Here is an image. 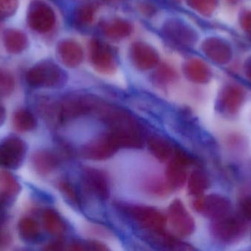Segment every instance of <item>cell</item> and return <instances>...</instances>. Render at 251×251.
<instances>
[{
	"label": "cell",
	"instance_id": "obj_25",
	"mask_svg": "<svg viewBox=\"0 0 251 251\" xmlns=\"http://www.w3.org/2000/svg\"><path fill=\"white\" fill-rule=\"evenodd\" d=\"M41 220L46 231L54 237H61L66 231V223L54 209H45L43 212Z\"/></svg>",
	"mask_w": 251,
	"mask_h": 251
},
{
	"label": "cell",
	"instance_id": "obj_34",
	"mask_svg": "<svg viewBox=\"0 0 251 251\" xmlns=\"http://www.w3.org/2000/svg\"><path fill=\"white\" fill-rule=\"evenodd\" d=\"M177 74L168 65H162L154 74L155 82L159 85H165L171 84L176 80Z\"/></svg>",
	"mask_w": 251,
	"mask_h": 251
},
{
	"label": "cell",
	"instance_id": "obj_45",
	"mask_svg": "<svg viewBox=\"0 0 251 251\" xmlns=\"http://www.w3.org/2000/svg\"><path fill=\"white\" fill-rule=\"evenodd\" d=\"M246 74H247L248 77L251 81V60L247 65V67H246Z\"/></svg>",
	"mask_w": 251,
	"mask_h": 251
},
{
	"label": "cell",
	"instance_id": "obj_8",
	"mask_svg": "<svg viewBox=\"0 0 251 251\" xmlns=\"http://www.w3.org/2000/svg\"><path fill=\"white\" fill-rule=\"evenodd\" d=\"M127 215L148 231L164 230L166 223L165 215L155 208L131 205L124 209Z\"/></svg>",
	"mask_w": 251,
	"mask_h": 251
},
{
	"label": "cell",
	"instance_id": "obj_6",
	"mask_svg": "<svg viewBox=\"0 0 251 251\" xmlns=\"http://www.w3.org/2000/svg\"><path fill=\"white\" fill-rule=\"evenodd\" d=\"M101 103L88 97H69L59 103L60 116L63 124L71 119L97 113Z\"/></svg>",
	"mask_w": 251,
	"mask_h": 251
},
{
	"label": "cell",
	"instance_id": "obj_3",
	"mask_svg": "<svg viewBox=\"0 0 251 251\" xmlns=\"http://www.w3.org/2000/svg\"><path fill=\"white\" fill-rule=\"evenodd\" d=\"M65 80L63 70L50 60L36 63L26 74V83L33 88H57L64 84Z\"/></svg>",
	"mask_w": 251,
	"mask_h": 251
},
{
	"label": "cell",
	"instance_id": "obj_38",
	"mask_svg": "<svg viewBox=\"0 0 251 251\" xmlns=\"http://www.w3.org/2000/svg\"><path fill=\"white\" fill-rule=\"evenodd\" d=\"M240 209L243 218L248 221H251V195L248 196L242 200Z\"/></svg>",
	"mask_w": 251,
	"mask_h": 251
},
{
	"label": "cell",
	"instance_id": "obj_11",
	"mask_svg": "<svg viewBox=\"0 0 251 251\" xmlns=\"http://www.w3.org/2000/svg\"><path fill=\"white\" fill-rule=\"evenodd\" d=\"M246 99L244 91L235 85L224 87L217 100V109L227 117L237 116Z\"/></svg>",
	"mask_w": 251,
	"mask_h": 251
},
{
	"label": "cell",
	"instance_id": "obj_30",
	"mask_svg": "<svg viewBox=\"0 0 251 251\" xmlns=\"http://www.w3.org/2000/svg\"><path fill=\"white\" fill-rule=\"evenodd\" d=\"M104 34L113 39L126 38L132 32V27L127 21L115 19L110 21L104 26Z\"/></svg>",
	"mask_w": 251,
	"mask_h": 251
},
{
	"label": "cell",
	"instance_id": "obj_19",
	"mask_svg": "<svg viewBox=\"0 0 251 251\" xmlns=\"http://www.w3.org/2000/svg\"><path fill=\"white\" fill-rule=\"evenodd\" d=\"M22 187L14 175L6 170H0V197L6 206L14 202Z\"/></svg>",
	"mask_w": 251,
	"mask_h": 251
},
{
	"label": "cell",
	"instance_id": "obj_15",
	"mask_svg": "<svg viewBox=\"0 0 251 251\" xmlns=\"http://www.w3.org/2000/svg\"><path fill=\"white\" fill-rule=\"evenodd\" d=\"M202 50L209 59L219 64H225L231 60L232 51L228 43L218 38H209L202 44Z\"/></svg>",
	"mask_w": 251,
	"mask_h": 251
},
{
	"label": "cell",
	"instance_id": "obj_4",
	"mask_svg": "<svg viewBox=\"0 0 251 251\" xmlns=\"http://www.w3.org/2000/svg\"><path fill=\"white\" fill-rule=\"evenodd\" d=\"M26 22L32 30L38 33H47L55 26V13L47 3L33 0L28 6Z\"/></svg>",
	"mask_w": 251,
	"mask_h": 251
},
{
	"label": "cell",
	"instance_id": "obj_42",
	"mask_svg": "<svg viewBox=\"0 0 251 251\" xmlns=\"http://www.w3.org/2000/svg\"><path fill=\"white\" fill-rule=\"evenodd\" d=\"M64 249V243L60 240L52 242L46 246L44 250L47 251H61Z\"/></svg>",
	"mask_w": 251,
	"mask_h": 251
},
{
	"label": "cell",
	"instance_id": "obj_26",
	"mask_svg": "<svg viewBox=\"0 0 251 251\" xmlns=\"http://www.w3.org/2000/svg\"><path fill=\"white\" fill-rule=\"evenodd\" d=\"M38 111L43 119L50 126L55 128L63 124L59 103L48 99H41L38 103Z\"/></svg>",
	"mask_w": 251,
	"mask_h": 251
},
{
	"label": "cell",
	"instance_id": "obj_10",
	"mask_svg": "<svg viewBox=\"0 0 251 251\" xmlns=\"http://www.w3.org/2000/svg\"><path fill=\"white\" fill-rule=\"evenodd\" d=\"M168 220L173 231L179 237H187L194 232V219L184 206V203L176 199L168 209Z\"/></svg>",
	"mask_w": 251,
	"mask_h": 251
},
{
	"label": "cell",
	"instance_id": "obj_16",
	"mask_svg": "<svg viewBox=\"0 0 251 251\" xmlns=\"http://www.w3.org/2000/svg\"><path fill=\"white\" fill-rule=\"evenodd\" d=\"M57 54L62 63L69 68L77 67L83 60L82 47L73 40H63L57 46Z\"/></svg>",
	"mask_w": 251,
	"mask_h": 251
},
{
	"label": "cell",
	"instance_id": "obj_13",
	"mask_svg": "<svg viewBox=\"0 0 251 251\" xmlns=\"http://www.w3.org/2000/svg\"><path fill=\"white\" fill-rule=\"evenodd\" d=\"M82 181L87 188L99 198L107 200L110 197V181L107 174L99 169L85 167L82 170Z\"/></svg>",
	"mask_w": 251,
	"mask_h": 251
},
{
	"label": "cell",
	"instance_id": "obj_22",
	"mask_svg": "<svg viewBox=\"0 0 251 251\" xmlns=\"http://www.w3.org/2000/svg\"><path fill=\"white\" fill-rule=\"evenodd\" d=\"M149 151L159 162H166L173 157L174 148L166 139L159 136H153L148 139Z\"/></svg>",
	"mask_w": 251,
	"mask_h": 251
},
{
	"label": "cell",
	"instance_id": "obj_18",
	"mask_svg": "<svg viewBox=\"0 0 251 251\" xmlns=\"http://www.w3.org/2000/svg\"><path fill=\"white\" fill-rule=\"evenodd\" d=\"M164 32H165V35L172 41L182 45H192L194 44L196 40V35L194 31L192 30L184 24L180 23L176 21L168 22L165 25Z\"/></svg>",
	"mask_w": 251,
	"mask_h": 251
},
{
	"label": "cell",
	"instance_id": "obj_17",
	"mask_svg": "<svg viewBox=\"0 0 251 251\" xmlns=\"http://www.w3.org/2000/svg\"><path fill=\"white\" fill-rule=\"evenodd\" d=\"M32 163L37 173L41 175H47L58 167L60 164V159L53 152L41 150L33 153Z\"/></svg>",
	"mask_w": 251,
	"mask_h": 251
},
{
	"label": "cell",
	"instance_id": "obj_24",
	"mask_svg": "<svg viewBox=\"0 0 251 251\" xmlns=\"http://www.w3.org/2000/svg\"><path fill=\"white\" fill-rule=\"evenodd\" d=\"M151 234L150 239L154 242L155 244L164 248L167 250L171 251H192L194 248L190 245L178 240V239L167 234L164 230L159 231H149Z\"/></svg>",
	"mask_w": 251,
	"mask_h": 251
},
{
	"label": "cell",
	"instance_id": "obj_35",
	"mask_svg": "<svg viewBox=\"0 0 251 251\" xmlns=\"http://www.w3.org/2000/svg\"><path fill=\"white\" fill-rule=\"evenodd\" d=\"M15 81L10 72L0 69V97H7L14 91Z\"/></svg>",
	"mask_w": 251,
	"mask_h": 251
},
{
	"label": "cell",
	"instance_id": "obj_29",
	"mask_svg": "<svg viewBox=\"0 0 251 251\" xmlns=\"http://www.w3.org/2000/svg\"><path fill=\"white\" fill-rule=\"evenodd\" d=\"M210 185L209 178L203 171L196 169L190 174L188 180V192L195 197L203 195Z\"/></svg>",
	"mask_w": 251,
	"mask_h": 251
},
{
	"label": "cell",
	"instance_id": "obj_41",
	"mask_svg": "<svg viewBox=\"0 0 251 251\" xmlns=\"http://www.w3.org/2000/svg\"><path fill=\"white\" fill-rule=\"evenodd\" d=\"M86 250L105 251H108V249L102 243L97 241H89L85 245Z\"/></svg>",
	"mask_w": 251,
	"mask_h": 251
},
{
	"label": "cell",
	"instance_id": "obj_7",
	"mask_svg": "<svg viewBox=\"0 0 251 251\" xmlns=\"http://www.w3.org/2000/svg\"><path fill=\"white\" fill-rule=\"evenodd\" d=\"M193 207L199 213L215 221L231 214V203L224 196L212 194L196 197L193 202Z\"/></svg>",
	"mask_w": 251,
	"mask_h": 251
},
{
	"label": "cell",
	"instance_id": "obj_14",
	"mask_svg": "<svg viewBox=\"0 0 251 251\" xmlns=\"http://www.w3.org/2000/svg\"><path fill=\"white\" fill-rule=\"evenodd\" d=\"M130 54L134 66L140 70L152 69L159 62V56L156 50L146 43H134L131 45Z\"/></svg>",
	"mask_w": 251,
	"mask_h": 251
},
{
	"label": "cell",
	"instance_id": "obj_43",
	"mask_svg": "<svg viewBox=\"0 0 251 251\" xmlns=\"http://www.w3.org/2000/svg\"><path fill=\"white\" fill-rule=\"evenodd\" d=\"M7 207L5 204H4L3 200H1V197H0V225L5 221L6 218V212H5V208Z\"/></svg>",
	"mask_w": 251,
	"mask_h": 251
},
{
	"label": "cell",
	"instance_id": "obj_31",
	"mask_svg": "<svg viewBox=\"0 0 251 251\" xmlns=\"http://www.w3.org/2000/svg\"><path fill=\"white\" fill-rule=\"evenodd\" d=\"M96 10V6L91 3L79 6L75 13V22L80 26L90 25L95 17Z\"/></svg>",
	"mask_w": 251,
	"mask_h": 251
},
{
	"label": "cell",
	"instance_id": "obj_33",
	"mask_svg": "<svg viewBox=\"0 0 251 251\" xmlns=\"http://www.w3.org/2000/svg\"><path fill=\"white\" fill-rule=\"evenodd\" d=\"M217 3V0H187V4L191 8L205 16H209L215 11Z\"/></svg>",
	"mask_w": 251,
	"mask_h": 251
},
{
	"label": "cell",
	"instance_id": "obj_40",
	"mask_svg": "<svg viewBox=\"0 0 251 251\" xmlns=\"http://www.w3.org/2000/svg\"><path fill=\"white\" fill-rule=\"evenodd\" d=\"M139 8H140V12L146 16H149L155 13L154 6L151 4L150 2L143 1L139 4Z\"/></svg>",
	"mask_w": 251,
	"mask_h": 251
},
{
	"label": "cell",
	"instance_id": "obj_28",
	"mask_svg": "<svg viewBox=\"0 0 251 251\" xmlns=\"http://www.w3.org/2000/svg\"><path fill=\"white\" fill-rule=\"evenodd\" d=\"M13 125L19 132H30L36 128L37 119L33 113L27 109H19L13 113Z\"/></svg>",
	"mask_w": 251,
	"mask_h": 251
},
{
	"label": "cell",
	"instance_id": "obj_23",
	"mask_svg": "<svg viewBox=\"0 0 251 251\" xmlns=\"http://www.w3.org/2000/svg\"><path fill=\"white\" fill-rule=\"evenodd\" d=\"M185 165L173 158L167 167L166 181L171 190L182 188L187 181V175Z\"/></svg>",
	"mask_w": 251,
	"mask_h": 251
},
{
	"label": "cell",
	"instance_id": "obj_32",
	"mask_svg": "<svg viewBox=\"0 0 251 251\" xmlns=\"http://www.w3.org/2000/svg\"><path fill=\"white\" fill-rule=\"evenodd\" d=\"M144 187L146 193L156 197H165L168 195L171 190L168 183L163 182L162 180L156 178L146 181Z\"/></svg>",
	"mask_w": 251,
	"mask_h": 251
},
{
	"label": "cell",
	"instance_id": "obj_2",
	"mask_svg": "<svg viewBox=\"0 0 251 251\" xmlns=\"http://www.w3.org/2000/svg\"><path fill=\"white\" fill-rule=\"evenodd\" d=\"M248 231L243 217L231 214L221 219L212 221L210 232L212 237L224 244H235L243 240Z\"/></svg>",
	"mask_w": 251,
	"mask_h": 251
},
{
	"label": "cell",
	"instance_id": "obj_36",
	"mask_svg": "<svg viewBox=\"0 0 251 251\" xmlns=\"http://www.w3.org/2000/svg\"><path fill=\"white\" fill-rule=\"evenodd\" d=\"M57 187L63 195L72 204L78 206L79 204V197L74 186L66 180H62L57 184Z\"/></svg>",
	"mask_w": 251,
	"mask_h": 251
},
{
	"label": "cell",
	"instance_id": "obj_20",
	"mask_svg": "<svg viewBox=\"0 0 251 251\" xmlns=\"http://www.w3.org/2000/svg\"><path fill=\"white\" fill-rule=\"evenodd\" d=\"M3 44L7 53L17 55L27 48L29 40L27 35L19 29H7L3 34Z\"/></svg>",
	"mask_w": 251,
	"mask_h": 251
},
{
	"label": "cell",
	"instance_id": "obj_21",
	"mask_svg": "<svg viewBox=\"0 0 251 251\" xmlns=\"http://www.w3.org/2000/svg\"><path fill=\"white\" fill-rule=\"evenodd\" d=\"M184 72L187 79L196 84H206L211 78L210 69L200 59L192 58L187 60L184 64Z\"/></svg>",
	"mask_w": 251,
	"mask_h": 251
},
{
	"label": "cell",
	"instance_id": "obj_1",
	"mask_svg": "<svg viewBox=\"0 0 251 251\" xmlns=\"http://www.w3.org/2000/svg\"><path fill=\"white\" fill-rule=\"evenodd\" d=\"M97 114L107 124L121 148L139 149L143 147L144 141L140 125L128 112L101 104Z\"/></svg>",
	"mask_w": 251,
	"mask_h": 251
},
{
	"label": "cell",
	"instance_id": "obj_44",
	"mask_svg": "<svg viewBox=\"0 0 251 251\" xmlns=\"http://www.w3.org/2000/svg\"><path fill=\"white\" fill-rule=\"evenodd\" d=\"M5 110H4V109L2 106H0V127H1V125H3V123H4V120H5Z\"/></svg>",
	"mask_w": 251,
	"mask_h": 251
},
{
	"label": "cell",
	"instance_id": "obj_27",
	"mask_svg": "<svg viewBox=\"0 0 251 251\" xmlns=\"http://www.w3.org/2000/svg\"><path fill=\"white\" fill-rule=\"evenodd\" d=\"M18 231L21 238L29 243L38 241L41 235L39 224L30 217H25L19 221Z\"/></svg>",
	"mask_w": 251,
	"mask_h": 251
},
{
	"label": "cell",
	"instance_id": "obj_37",
	"mask_svg": "<svg viewBox=\"0 0 251 251\" xmlns=\"http://www.w3.org/2000/svg\"><path fill=\"white\" fill-rule=\"evenodd\" d=\"M19 7V0H0V18L11 17Z\"/></svg>",
	"mask_w": 251,
	"mask_h": 251
},
{
	"label": "cell",
	"instance_id": "obj_12",
	"mask_svg": "<svg viewBox=\"0 0 251 251\" xmlns=\"http://www.w3.org/2000/svg\"><path fill=\"white\" fill-rule=\"evenodd\" d=\"M90 60L96 70L104 75H111L116 71L114 56L106 44L97 39L90 44Z\"/></svg>",
	"mask_w": 251,
	"mask_h": 251
},
{
	"label": "cell",
	"instance_id": "obj_5",
	"mask_svg": "<svg viewBox=\"0 0 251 251\" xmlns=\"http://www.w3.org/2000/svg\"><path fill=\"white\" fill-rule=\"evenodd\" d=\"M27 145L22 139L15 136L6 137L0 142V167L17 169L23 165Z\"/></svg>",
	"mask_w": 251,
	"mask_h": 251
},
{
	"label": "cell",
	"instance_id": "obj_9",
	"mask_svg": "<svg viewBox=\"0 0 251 251\" xmlns=\"http://www.w3.org/2000/svg\"><path fill=\"white\" fill-rule=\"evenodd\" d=\"M120 148L117 140L109 131L85 144L82 149V154L89 160L103 161L111 158Z\"/></svg>",
	"mask_w": 251,
	"mask_h": 251
},
{
	"label": "cell",
	"instance_id": "obj_39",
	"mask_svg": "<svg viewBox=\"0 0 251 251\" xmlns=\"http://www.w3.org/2000/svg\"><path fill=\"white\" fill-rule=\"evenodd\" d=\"M240 25L243 30L251 36V11H246L242 14Z\"/></svg>",
	"mask_w": 251,
	"mask_h": 251
}]
</instances>
